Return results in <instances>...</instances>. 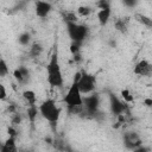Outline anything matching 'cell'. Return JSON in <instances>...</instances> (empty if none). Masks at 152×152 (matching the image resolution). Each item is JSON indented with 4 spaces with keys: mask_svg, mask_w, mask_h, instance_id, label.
Here are the masks:
<instances>
[{
    "mask_svg": "<svg viewBox=\"0 0 152 152\" xmlns=\"http://www.w3.org/2000/svg\"><path fill=\"white\" fill-rule=\"evenodd\" d=\"M66 32L71 43L82 44L88 36V27L78 23H66Z\"/></svg>",
    "mask_w": 152,
    "mask_h": 152,
    "instance_id": "obj_4",
    "label": "cell"
},
{
    "mask_svg": "<svg viewBox=\"0 0 152 152\" xmlns=\"http://www.w3.org/2000/svg\"><path fill=\"white\" fill-rule=\"evenodd\" d=\"M63 101L68 106L69 109H77V108H81L83 106L82 93L78 88V83H77V80L75 77H74V81L71 82Z\"/></svg>",
    "mask_w": 152,
    "mask_h": 152,
    "instance_id": "obj_3",
    "label": "cell"
},
{
    "mask_svg": "<svg viewBox=\"0 0 152 152\" xmlns=\"http://www.w3.org/2000/svg\"><path fill=\"white\" fill-rule=\"evenodd\" d=\"M0 152H18L17 142L14 137H8L6 141L1 145V151Z\"/></svg>",
    "mask_w": 152,
    "mask_h": 152,
    "instance_id": "obj_13",
    "label": "cell"
},
{
    "mask_svg": "<svg viewBox=\"0 0 152 152\" xmlns=\"http://www.w3.org/2000/svg\"><path fill=\"white\" fill-rule=\"evenodd\" d=\"M133 72L138 76H150L152 74V64L147 59H140L135 63Z\"/></svg>",
    "mask_w": 152,
    "mask_h": 152,
    "instance_id": "obj_9",
    "label": "cell"
},
{
    "mask_svg": "<svg viewBox=\"0 0 152 152\" xmlns=\"http://www.w3.org/2000/svg\"><path fill=\"white\" fill-rule=\"evenodd\" d=\"M80 48H81V44H80V43H71V45H70L71 53H72L74 56H77L78 52H80Z\"/></svg>",
    "mask_w": 152,
    "mask_h": 152,
    "instance_id": "obj_24",
    "label": "cell"
},
{
    "mask_svg": "<svg viewBox=\"0 0 152 152\" xmlns=\"http://www.w3.org/2000/svg\"><path fill=\"white\" fill-rule=\"evenodd\" d=\"M100 106V96L97 94H90L83 99V107L90 114H95Z\"/></svg>",
    "mask_w": 152,
    "mask_h": 152,
    "instance_id": "obj_8",
    "label": "cell"
},
{
    "mask_svg": "<svg viewBox=\"0 0 152 152\" xmlns=\"http://www.w3.org/2000/svg\"><path fill=\"white\" fill-rule=\"evenodd\" d=\"M8 71H10V69H8L6 61L4 58H1L0 59V77H5L8 74Z\"/></svg>",
    "mask_w": 152,
    "mask_h": 152,
    "instance_id": "obj_20",
    "label": "cell"
},
{
    "mask_svg": "<svg viewBox=\"0 0 152 152\" xmlns=\"http://www.w3.org/2000/svg\"><path fill=\"white\" fill-rule=\"evenodd\" d=\"M133 152H148V150L146 147H144V146H139L138 148L133 150Z\"/></svg>",
    "mask_w": 152,
    "mask_h": 152,
    "instance_id": "obj_27",
    "label": "cell"
},
{
    "mask_svg": "<svg viewBox=\"0 0 152 152\" xmlns=\"http://www.w3.org/2000/svg\"><path fill=\"white\" fill-rule=\"evenodd\" d=\"M63 18H64V20H65V24L66 23H77L76 20V15H75V13H72V12H64L63 13Z\"/></svg>",
    "mask_w": 152,
    "mask_h": 152,
    "instance_id": "obj_21",
    "label": "cell"
},
{
    "mask_svg": "<svg viewBox=\"0 0 152 152\" xmlns=\"http://www.w3.org/2000/svg\"><path fill=\"white\" fill-rule=\"evenodd\" d=\"M51 10H52V6L50 2L37 1L34 4V12H36V15L39 18H46L50 14Z\"/></svg>",
    "mask_w": 152,
    "mask_h": 152,
    "instance_id": "obj_11",
    "label": "cell"
},
{
    "mask_svg": "<svg viewBox=\"0 0 152 152\" xmlns=\"http://www.w3.org/2000/svg\"><path fill=\"white\" fill-rule=\"evenodd\" d=\"M30 40H31V34L27 33V32H23V33L19 34V37H18V42H19V44H21V45H27V44L30 43Z\"/></svg>",
    "mask_w": 152,
    "mask_h": 152,
    "instance_id": "obj_19",
    "label": "cell"
},
{
    "mask_svg": "<svg viewBox=\"0 0 152 152\" xmlns=\"http://www.w3.org/2000/svg\"><path fill=\"white\" fill-rule=\"evenodd\" d=\"M120 95H121V97H122V100H124L125 103H131L133 101V95L131 94V91L128 89H122L121 93H120Z\"/></svg>",
    "mask_w": 152,
    "mask_h": 152,
    "instance_id": "obj_18",
    "label": "cell"
},
{
    "mask_svg": "<svg viewBox=\"0 0 152 152\" xmlns=\"http://www.w3.org/2000/svg\"><path fill=\"white\" fill-rule=\"evenodd\" d=\"M97 5H99L97 20H99V24H100L101 26H104V25H107V23H108L109 19H110V14H112L110 5H109V2H107V1H100Z\"/></svg>",
    "mask_w": 152,
    "mask_h": 152,
    "instance_id": "obj_6",
    "label": "cell"
},
{
    "mask_svg": "<svg viewBox=\"0 0 152 152\" xmlns=\"http://www.w3.org/2000/svg\"><path fill=\"white\" fill-rule=\"evenodd\" d=\"M66 152H78V151H72V150H68Z\"/></svg>",
    "mask_w": 152,
    "mask_h": 152,
    "instance_id": "obj_29",
    "label": "cell"
},
{
    "mask_svg": "<svg viewBox=\"0 0 152 152\" xmlns=\"http://www.w3.org/2000/svg\"><path fill=\"white\" fill-rule=\"evenodd\" d=\"M115 27H116V30H118V31H120V32H122V33L127 31L126 23H125L122 19H120V20H116V21H115Z\"/></svg>",
    "mask_w": 152,
    "mask_h": 152,
    "instance_id": "obj_23",
    "label": "cell"
},
{
    "mask_svg": "<svg viewBox=\"0 0 152 152\" xmlns=\"http://www.w3.org/2000/svg\"><path fill=\"white\" fill-rule=\"evenodd\" d=\"M46 80H48V83L52 88H59L63 86V74H62V69L59 64L57 49L53 50L49 59V63L46 65Z\"/></svg>",
    "mask_w": 152,
    "mask_h": 152,
    "instance_id": "obj_1",
    "label": "cell"
},
{
    "mask_svg": "<svg viewBox=\"0 0 152 152\" xmlns=\"http://www.w3.org/2000/svg\"><path fill=\"white\" fill-rule=\"evenodd\" d=\"M23 97L25 101L28 103V106H34L36 104V93L33 90H24L23 91Z\"/></svg>",
    "mask_w": 152,
    "mask_h": 152,
    "instance_id": "obj_14",
    "label": "cell"
},
{
    "mask_svg": "<svg viewBox=\"0 0 152 152\" xmlns=\"http://www.w3.org/2000/svg\"><path fill=\"white\" fill-rule=\"evenodd\" d=\"M39 114L49 121L52 126H56L59 116H61V108L56 104V101L52 99H46L39 104Z\"/></svg>",
    "mask_w": 152,
    "mask_h": 152,
    "instance_id": "obj_2",
    "label": "cell"
},
{
    "mask_svg": "<svg viewBox=\"0 0 152 152\" xmlns=\"http://www.w3.org/2000/svg\"><path fill=\"white\" fill-rule=\"evenodd\" d=\"M109 108L112 114L114 115H121L126 110V103L120 100L115 94L109 93Z\"/></svg>",
    "mask_w": 152,
    "mask_h": 152,
    "instance_id": "obj_7",
    "label": "cell"
},
{
    "mask_svg": "<svg viewBox=\"0 0 152 152\" xmlns=\"http://www.w3.org/2000/svg\"><path fill=\"white\" fill-rule=\"evenodd\" d=\"M75 78L77 80L78 88L82 94H91L95 90L96 78L93 74H89L87 71L77 72V74H75Z\"/></svg>",
    "mask_w": 152,
    "mask_h": 152,
    "instance_id": "obj_5",
    "label": "cell"
},
{
    "mask_svg": "<svg viewBox=\"0 0 152 152\" xmlns=\"http://www.w3.org/2000/svg\"><path fill=\"white\" fill-rule=\"evenodd\" d=\"M144 104L146 107H152V97H146L144 100Z\"/></svg>",
    "mask_w": 152,
    "mask_h": 152,
    "instance_id": "obj_26",
    "label": "cell"
},
{
    "mask_svg": "<svg viewBox=\"0 0 152 152\" xmlns=\"http://www.w3.org/2000/svg\"><path fill=\"white\" fill-rule=\"evenodd\" d=\"M90 12H91V8L89 6H80L77 8V13L81 17H87V15L90 14Z\"/></svg>",
    "mask_w": 152,
    "mask_h": 152,
    "instance_id": "obj_22",
    "label": "cell"
},
{
    "mask_svg": "<svg viewBox=\"0 0 152 152\" xmlns=\"http://www.w3.org/2000/svg\"><path fill=\"white\" fill-rule=\"evenodd\" d=\"M13 76H14V78H15L19 83H25V82L28 80V77H30V72H28V70H27L26 68L19 66V68H17V69L13 71Z\"/></svg>",
    "mask_w": 152,
    "mask_h": 152,
    "instance_id": "obj_12",
    "label": "cell"
},
{
    "mask_svg": "<svg viewBox=\"0 0 152 152\" xmlns=\"http://www.w3.org/2000/svg\"><path fill=\"white\" fill-rule=\"evenodd\" d=\"M135 19H137L140 24H142V25H145V26H147V27H152V19H151V18H148V17H146V15H144V14L137 13V14H135Z\"/></svg>",
    "mask_w": 152,
    "mask_h": 152,
    "instance_id": "obj_15",
    "label": "cell"
},
{
    "mask_svg": "<svg viewBox=\"0 0 152 152\" xmlns=\"http://www.w3.org/2000/svg\"><path fill=\"white\" fill-rule=\"evenodd\" d=\"M42 51H43L42 45H40L39 43H34V44H32V45H31L30 55H31L32 57H38V56L42 53Z\"/></svg>",
    "mask_w": 152,
    "mask_h": 152,
    "instance_id": "obj_16",
    "label": "cell"
},
{
    "mask_svg": "<svg viewBox=\"0 0 152 152\" xmlns=\"http://www.w3.org/2000/svg\"><path fill=\"white\" fill-rule=\"evenodd\" d=\"M122 4H124V5H126V6H131V7H133V6H135V5H137V2H135V1H128V0H125Z\"/></svg>",
    "mask_w": 152,
    "mask_h": 152,
    "instance_id": "obj_28",
    "label": "cell"
},
{
    "mask_svg": "<svg viewBox=\"0 0 152 152\" xmlns=\"http://www.w3.org/2000/svg\"><path fill=\"white\" fill-rule=\"evenodd\" d=\"M124 142H125L126 147L131 148V150H135L139 146H141V140H140L139 135L137 133H134V132L126 133L125 137H124Z\"/></svg>",
    "mask_w": 152,
    "mask_h": 152,
    "instance_id": "obj_10",
    "label": "cell"
},
{
    "mask_svg": "<svg viewBox=\"0 0 152 152\" xmlns=\"http://www.w3.org/2000/svg\"><path fill=\"white\" fill-rule=\"evenodd\" d=\"M38 112H39V108L34 106H28V109H27V114H28V119L31 120V122L34 121L36 116L38 115Z\"/></svg>",
    "mask_w": 152,
    "mask_h": 152,
    "instance_id": "obj_17",
    "label": "cell"
},
{
    "mask_svg": "<svg viewBox=\"0 0 152 152\" xmlns=\"http://www.w3.org/2000/svg\"><path fill=\"white\" fill-rule=\"evenodd\" d=\"M7 96V93H6V88L4 84H0V100L4 101Z\"/></svg>",
    "mask_w": 152,
    "mask_h": 152,
    "instance_id": "obj_25",
    "label": "cell"
}]
</instances>
